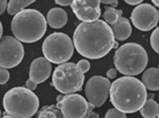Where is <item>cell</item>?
<instances>
[{
  "label": "cell",
  "instance_id": "obj_26",
  "mask_svg": "<svg viewBox=\"0 0 159 118\" xmlns=\"http://www.w3.org/2000/svg\"><path fill=\"white\" fill-rule=\"evenodd\" d=\"M101 2L104 5H111L113 8H115L119 5V0H101Z\"/></svg>",
  "mask_w": 159,
  "mask_h": 118
},
{
  "label": "cell",
  "instance_id": "obj_13",
  "mask_svg": "<svg viewBox=\"0 0 159 118\" xmlns=\"http://www.w3.org/2000/svg\"><path fill=\"white\" fill-rule=\"evenodd\" d=\"M71 9L81 21H94L102 16L101 0H74Z\"/></svg>",
  "mask_w": 159,
  "mask_h": 118
},
{
  "label": "cell",
  "instance_id": "obj_7",
  "mask_svg": "<svg viewBox=\"0 0 159 118\" xmlns=\"http://www.w3.org/2000/svg\"><path fill=\"white\" fill-rule=\"evenodd\" d=\"M74 50L72 39L63 33H52L44 39L42 45L44 58L55 64L68 62L74 55Z\"/></svg>",
  "mask_w": 159,
  "mask_h": 118
},
{
  "label": "cell",
  "instance_id": "obj_27",
  "mask_svg": "<svg viewBox=\"0 0 159 118\" xmlns=\"http://www.w3.org/2000/svg\"><path fill=\"white\" fill-rule=\"evenodd\" d=\"M54 1L60 6H70L74 0H54Z\"/></svg>",
  "mask_w": 159,
  "mask_h": 118
},
{
  "label": "cell",
  "instance_id": "obj_12",
  "mask_svg": "<svg viewBox=\"0 0 159 118\" xmlns=\"http://www.w3.org/2000/svg\"><path fill=\"white\" fill-rule=\"evenodd\" d=\"M52 72V63L43 58H37L32 62L30 69V78L25 83V87L30 90H35L37 85L46 81Z\"/></svg>",
  "mask_w": 159,
  "mask_h": 118
},
{
  "label": "cell",
  "instance_id": "obj_23",
  "mask_svg": "<svg viewBox=\"0 0 159 118\" xmlns=\"http://www.w3.org/2000/svg\"><path fill=\"white\" fill-rule=\"evenodd\" d=\"M9 71H8V69H5V68H0V85H5V83H7L8 82V80H9Z\"/></svg>",
  "mask_w": 159,
  "mask_h": 118
},
{
  "label": "cell",
  "instance_id": "obj_8",
  "mask_svg": "<svg viewBox=\"0 0 159 118\" xmlns=\"http://www.w3.org/2000/svg\"><path fill=\"white\" fill-rule=\"evenodd\" d=\"M24 55V46L16 37L3 36L0 38V68L12 69L17 67Z\"/></svg>",
  "mask_w": 159,
  "mask_h": 118
},
{
  "label": "cell",
  "instance_id": "obj_19",
  "mask_svg": "<svg viewBox=\"0 0 159 118\" xmlns=\"http://www.w3.org/2000/svg\"><path fill=\"white\" fill-rule=\"evenodd\" d=\"M37 117L40 118H61L62 116L61 110L55 106V105H51V106H44L41 108V110L37 114Z\"/></svg>",
  "mask_w": 159,
  "mask_h": 118
},
{
  "label": "cell",
  "instance_id": "obj_14",
  "mask_svg": "<svg viewBox=\"0 0 159 118\" xmlns=\"http://www.w3.org/2000/svg\"><path fill=\"white\" fill-rule=\"evenodd\" d=\"M112 33L115 41H125L129 37L131 36L132 33V26L130 24L129 19L124 18V17H120L115 23L110 25Z\"/></svg>",
  "mask_w": 159,
  "mask_h": 118
},
{
  "label": "cell",
  "instance_id": "obj_18",
  "mask_svg": "<svg viewBox=\"0 0 159 118\" xmlns=\"http://www.w3.org/2000/svg\"><path fill=\"white\" fill-rule=\"evenodd\" d=\"M36 1V0H10L7 3V12L9 15H15L20 10L25 9L27 6L32 5Z\"/></svg>",
  "mask_w": 159,
  "mask_h": 118
},
{
  "label": "cell",
  "instance_id": "obj_6",
  "mask_svg": "<svg viewBox=\"0 0 159 118\" xmlns=\"http://www.w3.org/2000/svg\"><path fill=\"white\" fill-rule=\"evenodd\" d=\"M85 73L71 62H64L55 68L52 74V85L60 94H74L81 90Z\"/></svg>",
  "mask_w": 159,
  "mask_h": 118
},
{
  "label": "cell",
  "instance_id": "obj_10",
  "mask_svg": "<svg viewBox=\"0 0 159 118\" xmlns=\"http://www.w3.org/2000/svg\"><path fill=\"white\" fill-rule=\"evenodd\" d=\"M159 11L150 3H139L132 10L131 21L139 30L148 32L155 28L158 24Z\"/></svg>",
  "mask_w": 159,
  "mask_h": 118
},
{
  "label": "cell",
  "instance_id": "obj_9",
  "mask_svg": "<svg viewBox=\"0 0 159 118\" xmlns=\"http://www.w3.org/2000/svg\"><path fill=\"white\" fill-rule=\"evenodd\" d=\"M64 118H84L88 112V101L78 94H63L57 105Z\"/></svg>",
  "mask_w": 159,
  "mask_h": 118
},
{
  "label": "cell",
  "instance_id": "obj_3",
  "mask_svg": "<svg viewBox=\"0 0 159 118\" xmlns=\"http://www.w3.org/2000/svg\"><path fill=\"white\" fill-rule=\"evenodd\" d=\"M46 18L36 9H23L14 15L11 32L21 43L40 41L46 32Z\"/></svg>",
  "mask_w": 159,
  "mask_h": 118
},
{
  "label": "cell",
  "instance_id": "obj_4",
  "mask_svg": "<svg viewBox=\"0 0 159 118\" xmlns=\"http://www.w3.org/2000/svg\"><path fill=\"white\" fill-rule=\"evenodd\" d=\"M3 108L10 117L30 118L39 110L40 100L33 90L26 87H15L3 96Z\"/></svg>",
  "mask_w": 159,
  "mask_h": 118
},
{
  "label": "cell",
  "instance_id": "obj_31",
  "mask_svg": "<svg viewBox=\"0 0 159 118\" xmlns=\"http://www.w3.org/2000/svg\"><path fill=\"white\" fill-rule=\"evenodd\" d=\"M2 32H3V27H2V24H1V21H0V38L2 37Z\"/></svg>",
  "mask_w": 159,
  "mask_h": 118
},
{
  "label": "cell",
  "instance_id": "obj_17",
  "mask_svg": "<svg viewBox=\"0 0 159 118\" xmlns=\"http://www.w3.org/2000/svg\"><path fill=\"white\" fill-rule=\"evenodd\" d=\"M141 115L144 118H157L159 116V106L158 103L153 99H148L144 101L140 109Z\"/></svg>",
  "mask_w": 159,
  "mask_h": 118
},
{
  "label": "cell",
  "instance_id": "obj_22",
  "mask_svg": "<svg viewBox=\"0 0 159 118\" xmlns=\"http://www.w3.org/2000/svg\"><path fill=\"white\" fill-rule=\"evenodd\" d=\"M105 117L106 118H125L126 114L125 112L121 111V110H119L117 108L114 107V108H111V109L107 110Z\"/></svg>",
  "mask_w": 159,
  "mask_h": 118
},
{
  "label": "cell",
  "instance_id": "obj_5",
  "mask_svg": "<svg viewBox=\"0 0 159 118\" xmlns=\"http://www.w3.org/2000/svg\"><path fill=\"white\" fill-rule=\"evenodd\" d=\"M147 51L137 43H126L119 46L114 54V65L123 76H138L147 68Z\"/></svg>",
  "mask_w": 159,
  "mask_h": 118
},
{
  "label": "cell",
  "instance_id": "obj_30",
  "mask_svg": "<svg viewBox=\"0 0 159 118\" xmlns=\"http://www.w3.org/2000/svg\"><path fill=\"white\" fill-rule=\"evenodd\" d=\"M86 117H94V118H98V117H99V115H98V114H96V112L90 111V112H88V114H87V116H86Z\"/></svg>",
  "mask_w": 159,
  "mask_h": 118
},
{
  "label": "cell",
  "instance_id": "obj_16",
  "mask_svg": "<svg viewBox=\"0 0 159 118\" xmlns=\"http://www.w3.org/2000/svg\"><path fill=\"white\" fill-rule=\"evenodd\" d=\"M144 71V70H143ZM146 89L151 91H157L159 89V71L158 68H149L142 73V80Z\"/></svg>",
  "mask_w": 159,
  "mask_h": 118
},
{
  "label": "cell",
  "instance_id": "obj_20",
  "mask_svg": "<svg viewBox=\"0 0 159 118\" xmlns=\"http://www.w3.org/2000/svg\"><path fill=\"white\" fill-rule=\"evenodd\" d=\"M122 16V10H117L113 7H106L103 12V20L108 25L113 24Z\"/></svg>",
  "mask_w": 159,
  "mask_h": 118
},
{
  "label": "cell",
  "instance_id": "obj_1",
  "mask_svg": "<svg viewBox=\"0 0 159 118\" xmlns=\"http://www.w3.org/2000/svg\"><path fill=\"white\" fill-rule=\"evenodd\" d=\"M72 43L81 56L97 60L108 54L116 41L110 25L102 19H96L80 23L74 32Z\"/></svg>",
  "mask_w": 159,
  "mask_h": 118
},
{
  "label": "cell",
  "instance_id": "obj_24",
  "mask_svg": "<svg viewBox=\"0 0 159 118\" xmlns=\"http://www.w3.org/2000/svg\"><path fill=\"white\" fill-rule=\"evenodd\" d=\"M77 67L79 68L84 73L88 72L89 69H90V63H89L88 60H86V59H83V60H80L78 63H77Z\"/></svg>",
  "mask_w": 159,
  "mask_h": 118
},
{
  "label": "cell",
  "instance_id": "obj_2",
  "mask_svg": "<svg viewBox=\"0 0 159 118\" xmlns=\"http://www.w3.org/2000/svg\"><path fill=\"white\" fill-rule=\"evenodd\" d=\"M108 96L112 105L125 114L139 111L148 98L143 83L131 76H124L111 83Z\"/></svg>",
  "mask_w": 159,
  "mask_h": 118
},
{
  "label": "cell",
  "instance_id": "obj_28",
  "mask_svg": "<svg viewBox=\"0 0 159 118\" xmlns=\"http://www.w3.org/2000/svg\"><path fill=\"white\" fill-rule=\"evenodd\" d=\"M7 0H0V15H2L7 9Z\"/></svg>",
  "mask_w": 159,
  "mask_h": 118
},
{
  "label": "cell",
  "instance_id": "obj_21",
  "mask_svg": "<svg viewBox=\"0 0 159 118\" xmlns=\"http://www.w3.org/2000/svg\"><path fill=\"white\" fill-rule=\"evenodd\" d=\"M150 44L151 47L156 53H159V28L156 27V29L153 30L151 36H150Z\"/></svg>",
  "mask_w": 159,
  "mask_h": 118
},
{
  "label": "cell",
  "instance_id": "obj_25",
  "mask_svg": "<svg viewBox=\"0 0 159 118\" xmlns=\"http://www.w3.org/2000/svg\"><path fill=\"white\" fill-rule=\"evenodd\" d=\"M117 76V70L116 69H110L106 72V78L107 79H115Z\"/></svg>",
  "mask_w": 159,
  "mask_h": 118
},
{
  "label": "cell",
  "instance_id": "obj_32",
  "mask_svg": "<svg viewBox=\"0 0 159 118\" xmlns=\"http://www.w3.org/2000/svg\"><path fill=\"white\" fill-rule=\"evenodd\" d=\"M151 1H152V3H153V5H155L156 7H158V6H159V0H151Z\"/></svg>",
  "mask_w": 159,
  "mask_h": 118
},
{
  "label": "cell",
  "instance_id": "obj_29",
  "mask_svg": "<svg viewBox=\"0 0 159 118\" xmlns=\"http://www.w3.org/2000/svg\"><path fill=\"white\" fill-rule=\"evenodd\" d=\"M128 5H131V6H137L139 3H142L143 0H124Z\"/></svg>",
  "mask_w": 159,
  "mask_h": 118
},
{
  "label": "cell",
  "instance_id": "obj_11",
  "mask_svg": "<svg viewBox=\"0 0 159 118\" xmlns=\"http://www.w3.org/2000/svg\"><path fill=\"white\" fill-rule=\"evenodd\" d=\"M111 81L101 76H94L89 79L85 87L86 99L95 107H102L108 98Z\"/></svg>",
  "mask_w": 159,
  "mask_h": 118
},
{
  "label": "cell",
  "instance_id": "obj_33",
  "mask_svg": "<svg viewBox=\"0 0 159 118\" xmlns=\"http://www.w3.org/2000/svg\"><path fill=\"white\" fill-rule=\"evenodd\" d=\"M1 116H2V114H1V110H0V117H1Z\"/></svg>",
  "mask_w": 159,
  "mask_h": 118
},
{
  "label": "cell",
  "instance_id": "obj_15",
  "mask_svg": "<svg viewBox=\"0 0 159 118\" xmlns=\"http://www.w3.org/2000/svg\"><path fill=\"white\" fill-rule=\"evenodd\" d=\"M68 21V15L61 8H52L48 12L46 16V23L54 29L62 28Z\"/></svg>",
  "mask_w": 159,
  "mask_h": 118
}]
</instances>
